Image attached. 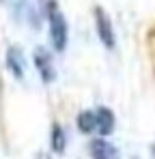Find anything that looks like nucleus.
I'll return each instance as SVG.
<instances>
[{
    "label": "nucleus",
    "mask_w": 155,
    "mask_h": 159,
    "mask_svg": "<svg viewBox=\"0 0 155 159\" xmlns=\"http://www.w3.org/2000/svg\"><path fill=\"white\" fill-rule=\"evenodd\" d=\"M48 15H50V37H52V45L63 52L65 45H67V22L60 13V9L50 2V9H48Z\"/></svg>",
    "instance_id": "nucleus-1"
},
{
    "label": "nucleus",
    "mask_w": 155,
    "mask_h": 159,
    "mask_svg": "<svg viewBox=\"0 0 155 159\" xmlns=\"http://www.w3.org/2000/svg\"><path fill=\"white\" fill-rule=\"evenodd\" d=\"M95 22H97V32H99L101 43L108 50H112L114 48V30H112L110 17L106 15V11H103L101 7H95Z\"/></svg>",
    "instance_id": "nucleus-2"
},
{
    "label": "nucleus",
    "mask_w": 155,
    "mask_h": 159,
    "mask_svg": "<svg viewBox=\"0 0 155 159\" xmlns=\"http://www.w3.org/2000/svg\"><path fill=\"white\" fill-rule=\"evenodd\" d=\"M91 157L93 159H119V148L106 140L91 142Z\"/></svg>",
    "instance_id": "nucleus-3"
},
{
    "label": "nucleus",
    "mask_w": 155,
    "mask_h": 159,
    "mask_svg": "<svg viewBox=\"0 0 155 159\" xmlns=\"http://www.w3.org/2000/svg\"><path fill=\"white\" fill-rule=\"evenodd\" d=\"M35 65H37V69H39V73H41V78L45 80V82H52L54 80V67H52V58L48 50H43V48H39V50H35Z\"/></svg>",
    "instance_id": "nucleus-4"
},
{
    "label": "nucleus",
    "mask_w": 155,
    "mask_h": 159,
    "mask_svg": "<svg viewBox=\"0 0 155 159\" xmlns=\"http://www.w3.org/2000/svg\"><path fill=\"white\" fill-rule=\"evenodd\" d=\"M95 127L99 129L101 135H108V133L112 131V127H114V114H112V110L99 107L95 112Z\"/></svg>",
    "instance_id": "nucleus-5"
},
{
    "label": "nucleus",
    "mask_w": 155,
    "mask_h": 159,
    "mask_svg": "<svg viewBox=\"0 0 155 159\" xmlns=\"http://www.w3.org/2000/svg\"><path fill=\"white\" fill-rule=\"evenodd\" d=\"M7 65H9V69L13 71L15 78L24 75V54H22L20 48H11L7 52Z\"/></svg>",
    "instance_id": "nucleus-6"
},
{
    "label": "nucleus",
    "mask_w": 155,
    "mask_h": 159,
    "mask_svg": "<svg viewBox=\"0 0 155 159\" xmlns=\"http://www.w3.org/2000/svg\"><path fill=\"white\" fill-rule=\"evenodd\" d=\"M78 127H80V131H84V133L93 131V129H95V112H91V110L80 112V116H78Z\"/></svg>",
    "instance_id": "nucleus-7"
},
{
    "label": "nucleus",
    "mask_w": 155,
    "mask_h": 159,
    "mask_svg": "<svg viewBox=\"0 0 155 159\" xmlns=\"http://www.w3.org/2000/svg\"><path fill=\"white\" fill-rule=\"evenodd\" d=\"M65 144H67V138H65L63 127L60 125H54V129H52V148L56 153H63L65 151Z\"/></svg>",
    "instance_id": "nucleus-8"
},
{
    "label": "nucleus",
    "mask_w": 155,
    "mask_h": 159,
    "mask_svg": "<svg viewBox=\"0 0 155 159\" xmlns=\"http://www.w3.org/2000/svg\"><path fill=\"white\" fill-rule=\"evenodd\" d=\"M151 153H153V159H155V144L151 146Z\"/></svg>",
    "instance_id": "nucleus-9"
}]
</instances>
